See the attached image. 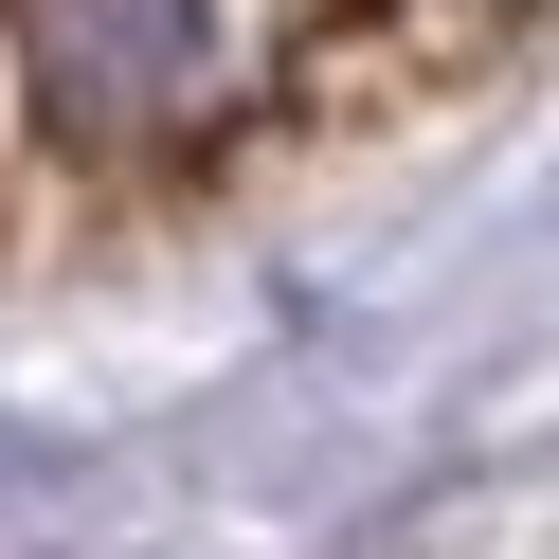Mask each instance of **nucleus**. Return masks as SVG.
<instances>
[{"label": "nucleus", "instance_id": "nucleus-1", "mask_svg": "<svg viewBox=\"0 0 559 559\" xmlns=\"http://www.w3.org/2000/svg\"><path fill=\"white\" fill-rule=\"evenodd\" d=\"M19 55H37L55 127H163L199 91V0H19Z\"/></svg>", "mask_w": 559, "mask_h": 559}]
</instances>
